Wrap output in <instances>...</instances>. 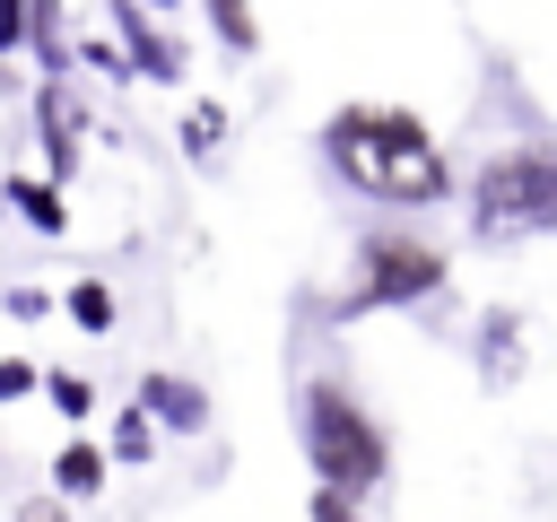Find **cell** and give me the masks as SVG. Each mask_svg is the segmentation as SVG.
I'll list each match as a JSON object with an SVG mask.
<instances>
[{
  "mask_svg": "<svg viewBox=\"0 0 557 522\" xmlns=\"http://www.w3.org/2000/svg\"><path fill=\"white\" fill-rule=\"evenodd\" d=\"M26 44H35V61H44V70H70V44H61V9H52V0H26Z\"/></svg>",
  "mask_w": 557,
  "mask_h": 522,
  "instance_id": "cell-11",
  "label": "cell"
},
{
  "mask_svg": "<svg viewBox=\"0 0 557 522\" xmlns=\"http://www.w3.org/2000/svg\"><path fill=\"white\" fill-rule=\"evenodd\" d=\"M470 235H479V244L557 235V148H540V139L496 148V157L470 174Z\"/></svg>",
  "mask_w": 557,
  "mask_h": 522,
  "instance_id": "cell-2",
  "label": "cell"
},
{
  "mask_svg": "<svg viewBox=\"0 0 557 522\" xmlns=\"http://www.w3.org/2000/svg\"><path fill=\"white\" fill-rule=\"evenodd\" d=\"M322 157L339 165L348 191L392 200V209H435V200L461 191L453 165H444V148H435V139L418 130V113H400V104H339V113L322 122Z\"/></svg>",
  "mask_w": 557,
  "mask_h": 522,
  "instance_id": "cell-1",
  "label": "cell"
},
{
  "mask_svg": "<svg viewBox=\"0 0 557 522\" xmlns=\"http://www.w3.org/2000/svg\"><path fill=\"white\" fill-rule=\"evenodd\" d=\"M113 26H122V61H131L139 78H157V87H174V78H183V44H174L165 26H148V17H139V0H113Z\"/></svg>",
  "mask_w": 557,
  "mask_h": 522,
  "instance_id": "cell-6",
  "label": "cell"
},
{
  "mask_svg": "<svg viewBox=\"0 0 557 522\" xmlns=\"http://www.w3.org/2000/svg\"><path fill=\"white\" fill-rule=\"evenodd\" d=\"M479 374H487V391L522 383V313H487L479 322Z\"/></svg>",
  "mask_w": 557,
  "mask_h": 522,
  "instance_id": "cell-9",
  "label": "cell"
},
{
  "mask_svg": "<svg viewBox=\"0 0 557 522\" xmlns=\"http://www.w3.org/2000/svg\"><path fill=\"white\" fill-rule=\"evenodd\" d=\"M183 148H191V157H218V148H226V104H191V113H183Z\"/></svg>",
  "mask_w": 557,
  "mask_h": 522,
  "instance_id": "cell-14",
  "label": "cell"
},
{
  "mask_svg": "<svg viewBox=\"0 0 557 522\" xmlns=\"http://www.w3.org/2000/svg\"><path fill=\"white\" fill-rule=\"evenodd\" d=\"M209 17H218V44L244 61V52H261V26H252V0H209Z\"/></svg>",
  "mask_w": 557,
  "mask_h": 522,
  "instance_id": "cell-13",
  "label": "cell"
},
{
  "mask_svg": "<svg viewBox=\"0 0 557 522\" xmlns=\"http://www.w3.org/2000/svg\"><path fill=\"white\" fill-rule=\"evenodd\" d=\"M35 391V365L26 357H0V400H26Z\"/></svg>",
  "mask_w": 557,
  "mask_h": 522,
  "instance_id": "cell-18",
  "label": "cell"
},
{
  "mask_svg": "<svg viewBox=\"0 0 557 522\" xmlns=\"http://www.w3.org/2000/svg\"><path fill=\"white\" fill-rule=\"evenodd\" d=\"M148 452H157V418L131 400V409L113 418V444H104V461H148Z\"/></svg>",
  "mask_w": 557,
  "mask_h": 522,
  "instance_id": "cell-12",
  "label": "cell"
},
{
  "mask_svg": "<svg viewBox=\"0 0 557 522\" xmlns=\"http://www.w3.org/2000/svg\"><path fill=\"white\" fill-rule=\"evenodd\" d=\"M157 9H174V0H157Z\"/></svg>",
  "mask_w": 557,
  "mask_h": 522,
  "instance_id": "cell-21",
  "label": "cell"
},
{
  "mask_svg": "<svg viewBox=\"0 0 557 522\" xmlns=\"http://www.w3.org/2000/svg\"><path fill=\"white\" fill-rule=\"evenodd\" d=\"M104 470H113V461H104V444H78V435H70V444L52 452V478H61V496H96V487H104Z\"/></svg>",
  "mask_w": 557,
  "mask_h": 522,
  "instance_id": "cell-10",
  "label": "cell"
},
{
  "mask_svg": "<svg viewBox=\"0 0 557 522\" xmlns=\"http://www.w3.org/2000/svg\"><path fill=\"white\" fill-rule=\"evenodd\" d=\"M35 383H44V400H52V409H61L70 426H78V418L96 409V383H87V374H35Z\"/></svg>",
  "mask_w": 557,
  "mask_h": 522,
  "instance_id": "cell-16",
  "label": "cell"
},
{
  "mask_svg": "<svg viewBox=\"0 0 557 522\" xmlns=\"http://www.w3.org/2000/svg\"><path fill=\"white\" fill-rule=\"evenodd\" d=\"M70 322H78V331H113V287H104V278H78V287H70Z\"/></svg>",
  "mask_w": 557,
  "mask_h": 522,
  "instance_id": "cell-15",
  "label": "cell"
},
{
  "mask_svg": "<svg viewBox=\"0 0 557 522\" xmlns=\"http://www.w3.org/2000/svg\"><path fill=\"white\" fill-rule=\"evenodd\" d=\"M357 505H366V496H357V487H339V478H322V487H313V513H322V522H348Z\"/></svg>",
  "mask_w": 557,
  "mask_h": 522,
  "instance_id": "cell-17",
  "label": "cell"
},
{
  "mask_svg": "<svg viewBox=\"0 0 557 522\" xmlns=\"http://www.w3.org/2000/svg\"><path fill=\"white\" fill-rule=\"evenodd\" d=\"M0 191H9V209H17L35 235H61V226H70V200H61L52 174H0Z\"/></svg>",
  "mask_w": 557,
  "mask_h": 522,
  "instance_id": "cell-8",
  "label": "cell"
},
{
  "mask_svg": "<svg viewBox=\"0 0 557 522\" xmlns=\"http://www.w3.org/2000/svg\"><path fill=\"white\" fill-rule=\"evenodd\" d=\"M139 409H148L157 426H183V435L209 426V400H200V383H183V374H148V383H139Z\"/></svg>",
  "mask_w": 557,
  "mask_h": 522,
  "instance_id": "cell-7",
  "label": "cell"
},
{
  "mask_svg": "<svg viewBox=\"0 0 557 522\" xmlns=\"http://www.w3.org/2000/svg\"><path fill=\"white\" fill-rule=\"evenodd\" d=\"M26 44V0H0V52Z\"/></svg>",
  "mask_w": 557,
  "mask_h": 522,
  "instance_id": "cell-19",
  "label": "cell"
},
{
  "mask_svg": "<svg viewBox=\"0 0 557 522\" xmlns=\"http://www.w3.org/2000/svg\"><path fill=\"white\" fill-rule=\"evenodd\" d=\"M296 426H305V461L322 470V478H339V487H374L383 478V461H392V444H383V426L348 400V383H331V374H313L305 391H296Z\"/></svg>",
  "mask_w": 557,
  "mask_h": 522,
  "instance_id": "cell-3",
  "label": "cell"
},
{
  "mask_svg": "<svg viewBox=\"0 0 557 522\" xmlns=\"http://www.w3.org/2000/svg\"><path fill=\"white\" fill-rule=\"evenodd\" d=\"M0 96H9V52H0Z\"/></svg>",
  "mask_w": 557,
  "mask_h": 522,
  "instance_id": "cell-20",
  "label": "cell"
},
{
  "mask_svg": "<svg viewBox=\"0 0 557 522\" xmlns=\"http://www.w3.org/2000/svg\"><path fill=\"white\" fill-rule=\"evenodd\" d=\"M435 287H444V252L418 226H374V235H357V270L339 287V322L348 313H383V304H418Z\"/></svg>",
  "mask_w": 557,
  "mask_h": 522,
  "instance_id": "cell-4",
  "label": "cell"
},
{
  "mask_svg": "<svg viewBox=\"0 0 557 522\" xmlns=\"http://www.w3.org/2000/svg\"><path fill=\"white\" fill-rule=\"evenodd\" d=\"M35 139H44V174L70 183L78 174V96H70V70H44V87H35Z\"/></svg>",
  "mask_w": 557,
  "mask_h": 522,
  "instance_id": "cell-5",
  "label": "cell"
}]
</instances>
